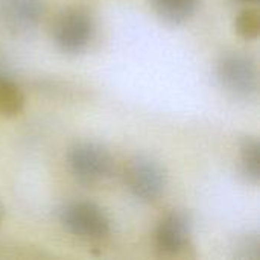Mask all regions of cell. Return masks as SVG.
<instances>
[{
	"instance_id": "cell-3",
	"label": "cell",
	"mask_w": 260,
	"mask_h": 260,
	"mask_svg": "<svg viewBox=\"0 0 260 260\" xmlns=\"http://www.w3.org/2000/svg\"><path fill=\"white\" fill-rule=\"evenodd\" d=\"M56 218L69 235L82 241H104L111 233V219L108 213L93 201H67L58 209Z\"/></svg>"
},
{
	"instance_id": "cell-14",
	"label": "cell",
	"mask_w": 260,
	"mask_h": 260,
	"mask_svg": "<svg viewBox=\"0 0 260 260\" xmlns=\"http://www.w3.org/2000/svg\"><path fill=\"white\" fill-rule=\"evenodd\" d=\"M238 2H241V3H244V5H257L259 0H238Z\"/></svg>"
},
{
	"instance_id": "cell-2",
	"label": "cell",
	"mask_w": 260,
	"mask_h": 260,
	"mask_svg": "<svg viewBox=\"0 0 260 260\" xmlns=\"http://www.w3.org/2000/svg\"><path fill=\"white\" fill-rule=\"evenodd\" d=\"M219 87L233 99L251 101L259 93V66L254 56L230 50L219 56L215 66Z\"/></svg>"
},
{
	"instance_id": "cell-10",
	"label": "cell",
	"mask_w": 260,
	"mask_h": 260,
	"mask_svg": "<svg viewBox=\"0 0 260 260\" xmlns=\"http://www.w3.org/2000/svg\"><path fill=\"white\" fill-rule=\"evenodd\" d=\"M26 98L20 85L0 73V116L15 117L24 110Z\"/></svg>"
},
{
	"instance_id": "cell-11",
	"label": "cell",
	"mask_w": 260,
	"mask_h": 260,
	"mask_svg": "<svg viewBox=\"0 0 260 260\" xmlns=\"http://www.w3.org/2000/svg\"><path fill=\"white\" fill-rule=\"evenodd\" d=\"M233 26H235L236 34L241 38L247 41L257 40L260 34V14L257 8L248 6V8L241 9L235 18Z\"/></svg>"
},
{
	"instance_id": "cell-7",
	"label": "cell",
	"mask_w": 260,
	"mask_h": 260,
	"mask_svg": "<svg viewBox=\"0 0 260 260\" xmlns=\"http://www.w3.org/2000/svg\"><path fill=\"white\" fill-rule=\"evenodd\" d=\"M46 12V0H0V21L6 30L15 35L35 30Z\"/></svg>"
},
{
	"instance_id": "cell-4",
	"label": "cell",
	"mask_w": 260,
	"mask_h": 260,
	"mask_svg": "<svg viewBox=\"0 0 260 260\" xmlns=\"http://www.w3.org/2000/svg\"><path fill=\"white\" fill-rule=\"evenodd\" d=\"M67 168L82 186H98L113 174L111 152L99 142L79 140L67 149Z\"/></svg>"
},
{
	"instance_id": "cell-5",
	"label": "cell",
	"mask_w": 260,
	"mask_h": 260,
	"mask_svg": "<svg viewBox=\"0 0 260 260\" xmlns=\"http://www.w3.org/2000/svg\"><path fill=\"white\" fill-rule=\"evenodd\" d=\"M122 180L128 192L142 203L158 201L168 187L166 168L157 158L145 154L134 155L125 163Z\"/></svg>"
},
{
	"instance_id": "cell-12",
	"label": "cell",
	"mask_w": 260,
	"mask_h": 260,
	"mask_svg": "<svg viewBox=\"0 0 260 260\" xmlns=\"http://www.w3.org/2000/svg\"><path fill=\"white\" fill-rule=\"evenodd\" d=\"M233 256L238 260L260 259V236L257 232H248L236 239Z\"/></svg>"
},
{
	"instance_id": "cell-9",
	"label": "cell",
	"mask_w": 260,
	"mask_h": 260,
	"mask_svg": "<svg viewBox=\"0 0 260 260\" xmlns=\"http://www.w3.org/2000/svg\"><path fill=\"white\" fill-rule=\"evenodd\" d=\"M239 169L244 178L257 186L260 181V143L257 137L247 136L239 142Z\"/></svg>"
},
{
	"instance_id": "cell-6",
	"label": "cell",
	"mask_w": 260,
	"mask_h": 260,
	"mask_svg": "<svg viewBox=\"0 0 260 260\" xmlns=\"http://www.w3.org/2000/svg\"><path fill=\"white\" fill-rule=\"evenodd\" d=\"M192 233V216L186 210H171L155 225L154 245L163 256H180L190 248Z\"/></svg>"
},
{
	"instance_id": "cell-13",
	"label": "cell",
	"mask_w": 260,
	"mask_h": 260,
	"mask_svg": "<svg viewBox=\"0 0 260 260\" xmlns=\"http://www.w3.org/2000/svg\"><path fill=\"white\" fill-rule=\"evenodd\" d=\"M5 215H6V210H5L3 203L0 201V225H2V222H3V219H5Z\"/></svg>"
},
{
	"instance_id": "cell-1",
	"label": "cell",
	"mask_w": 260,
	"mask_h": 260,
	"mask_svg": "<svg viewBox=\"0 0 260 260\" xmlns=\"http://www.w3.org/2000/svg\"><path fill=\"white\" fill-rule=\"evenodd\" d=\"M96 35V18L93 12L81 5L62 8L50 26V38L55 47L66 55L85 52Z\"/></svg>"
},
{
	"instance_id": "cell-8",
	"label": "cell",
	"mask_w": 260,
	"mask_h": 260,
	"mask_svg": "<svg viewBox=\"0 0 260 260\" xmlns=\"http://www.w3.org/2000/svg\"><path fill=\"white\" fill-rule=\"evenodd\" d=\"M148 3L160 20L180 26L195 17L201 0H148Z\"/></svg>"
}]
</instances>
